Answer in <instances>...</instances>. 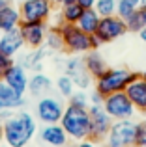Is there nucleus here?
Returning <instances> with one entry per match:
<instances>
[{"mask_svg": "<svg viewBox=\"0 0 146 147\" xmlns=\"http://www.w3.org/2000/svg\"><path fill=\"white\" fill-rule=\"evenodd\" d=\"M4 144L10 147H28L38 134L36 115L26 110H17L2 121Z\"/></svg>", "mask_w": 146, "mask_h": 147, "instance_id": "nucleus-1", "label": "nucleus"}, {"mask_svg": "<svg viewBox=\"0 0 146 147\" xmlns=\"http://www.w3.org/2000/svg\"><path fill=\"white\" fill-rule=\"evenodd\" d=\"M58 30H60V34H62L64 52H68V54L84 56V54L90 52V50H98V47L101 45L96 36L83 32L77 24H71V22H60Z\"/></svg>", "mask_w": 146, "mask_h": 147, "instance_id": "nucleus-2", "label": "nucleus"}, {"mask_svg": "<svg viewBox=\"0 0 146 147\" xmlns=\"http://www.w3.org/2000/svg\"><path fill=\"white\" fill-rule=\"evenodd\" d=\"M60 125L68 132L71 142L86 140V138H90V129H92L90 112H88V108H79L68 104L62 119H60Z\"/></svg>", "mask_w": 146, "mask_h": 147, "instance_id": "nucleus-3", "label": "nucleus"}, {"mask_svg": "<svg viewBox=\"0 0 146 147\" xmlns=\"http://www.w3.org/2000/svg\"><path fill=\"white\" fill-rule=\"evenodd\" d=\"M139 76V73L126 67H107L103 75H99L94 80V90L99 91L103 97L116 91H126V88Z\"/></svg>", "mask_w": 146, "mask_h": 147, "instance_id": "nucleus-4", "label": "nucleus"}, {"mask_svg": "<svg viewBox=\"0 0 146 147\" xmlns=\"http://www.w3.org/2000/svg\"><path fill=\"white\" fill-rule=\"evenodd\" d=\"M137 136V121L135 119H116L111 125L103 145L105 147H133Z\"/></svg>", "mask_w": 146, "mask_h": 147, "instance_id": "nucleus-5", "label": "nucleus"}, {"mask_svg": "<svg viewBox=\"0 0 146 147\" xmlns=\"http://www.w3.org/2000/svg\"><path fill=\"white\" fill-rule=\"evenodd\" d=\"M68 104L62 100L60 95H45V97H40L36 100V119L41 123V125H53V123H60L64 115V110H66Z\"/></svg>", "mask_w": 146, "mask_h": 147, "instance_id": "nucleus-6", "label": "nucleus"}, {"mask_svg": "<svg viewBox=\"0 0 146 147\" xmlns=\"http://www.w3.org/2000/svg\"><path fill=\"white\" fill-rule=\"evenodd\" d=\"M60 67H62V71L66 73L68 76L73 78L77 90H88V88L92 86V82H94L92 75L86 71L83 56H79V54H70L68 58H64V60L60 61Z\"/></svg>", "mask_w": 146, "mask_h": 147, "instance_id": "nucleus-7", "label": "nucleus"}, {"mask_svg": "<svg viewBox=\"0 0 146 147\" xmlns=\"http://www.w3.org/2000/svg\"><path fill=\"white\" fill-rule=\"evenodd\" d=\"M103 108L111 117L116 121V119H133V115L137 114L133 102L129 100L126 91H116V93H111L103 99Z\"/></svg>", "mask_w": 146, "mask_h": 147, "instance_id": "nucleus-8", "label": "nucleus"}, {"mask_svg": "<svg viewBox=\"0 0 146 147\" xmlns=\"http://www.w3.org/2000/svg\"><path fill=\"white\" fill-rule=\"evenodd\" d=\"M126 34H128V24H126L124 19H120L118 15H109V17H101L94 36L98 37V41L101 45H105L124 37Z\"/></svg>", "mask_w": 146, "mask_h": 147, "instance_id": "nucleus-9", "label": "nucleus"}, {"mask_svg": "<svg viewBox=\"0 0 146 147\" xmlns=\"http://www.w3.org/2000/svg\"><path fill=\"white\" fill-rule=\"evenodd\" d=\"M23 21H51L55 15V2L53 0H23L21 6Z\"/></svg>", "mask_w": 146, "mask_h": 147, "instance_id": "nucleus-10", "label": "nucleus"}, {"mask_svg": "<svg viewBox=\"0 0 146 147\" xmlns=\"http://www.w3.org/2000/svg\"><path fill=\"white\" fill-rule=\"evenodd\" d=\"M88 112H90V119H92L90 138L94 142H98V144H103V140H105L107 132L111 130V125H113L114 119L105 112L103 104H90Z\"/></svg>", "mask_w": 146, "mask_h": 147, "instance_id": "nucleus-11", "label": "nucleus"}, {"mask_svg": "<svg viewBox=\"0 0 146 147\" xmlns=\"http://www.w3.org/2000/svg\"><path fill=\"white\" fill-rule=\"evenodd\" d=\"M19 30H21V36L25 39L26 47L40 49L43 47L45 36L49 32V22L47 21H21Z\"/></svg>", "mask_w": 146, "mask_h": 147, "instance_id": "nucleus-12", "label": "nucleus"}, {"mask_svg": "<svg viewBox=\"0 0 146 147\" xmlns=\"http://www.w3.org/2000/svg\"><path fill=\"white\" fill-rule=\"evenodd\" d=\"M38 138H40L41 144L47 147H68L71 144L68 132L62 129L60 123L41 125V129H38Z\"/></svg>", "mask_w": 146, "mask_h": 147, "instance_id": "nucleus-13", "label": "nucleus"}, {"mask_svg": "<svg viewBox=\"0 0 146 147\" xmlns=\"http://www.w3.org/2000/svg\"><path fill=\"white\" fill-rule=\"evenodd\" d=\"M25 47L26 45H25V39H23V36H21L19 26L2 32V36H0V52L2 54L11 56V58H17L19 54L23 52Z\"/></svg>", "mask_w": 146, "mask_h": 147, "instance_id": "nucleus-14", "label": "nucleus"}, {"mask_svg": "<svg viewBox=\"0 0 146 147\" xmlns=\"http://www.w3.org/2000/svg\"><path fill=\"white\" fill-rule=\"evenodd\" d=\"M28 78H30L28 71H26L25 67H21V65L15 61V63L2 75V78H0V80L6 82L10 88H13L15 91H19V93L25 95L26 91H28Z\"/></svg>", "mask_w": 146, "mask_h": 147, "instance_id": "nucleus-15", "label": "nucleus"}, {"mask_svg": "<svg viewBox=\"0 0 146 147\" xmlns=\"http://www.w3.org/2000/svg\"><path fill=\"white\" fill-rule=\"evenodd\" d=\"M53 91H55V82H53V78L49 75H45V73L38 71L28 78V91H26V93L32 95V97L40 99V97H45V95L53 93Z\"/></svg>", "mask_w": 146, "mask_h": 147, "instance_id": "nucleus-16", "label": "nucleus"}, {"mask_svg": "<svg viewBox=\"0 0 146 147\" xmlns=\"http://www.w3.org/2000/svg\"><path fill=\"white\" fill-rule=\"evenodd\" d=\"M45 56H49V52L43 47H40V49H28L26 52H21V54H19L17 63L21 65V67H25L26 71L38 73V71H41V69H43Z\"/></svg>", "mask_w": 146, "mask_h": 147, "instance_id": "nucleus-17", "label": "nucleus"}, {"mask_svg": "<svg viewBox=\"0 0 146 147\" xmlns=\"http://www.w3.org/2000/svg\"><path fill=\"white\" fill-rule=\"evenodd\" d=\"M126 93H128L129 100L133 102L137 112L146 115V82L141 78V73L128 88H126Z\"/></svg>", "mask_w": 146, "mask_h": 147, "instance_id": "nucleus-18", "label": "nucleus"}, {"mask_svg": "<svg viewBox=\"0 0 146 147\" xmlns=\"http://www.w3.org/2000/svg\"><path fill=\"white\" fill-rule=\"evenodd\" d=\"M0 100H2L4 108L10 112H17V110H23L26 104V99L23 93L15 91L13 88H10L6 82L0 80Z\"/></svg>", "mask_w": 146, "mask_h": 147, "instance_id": "nucleus-19", "label": "nucleus"}, {"mask_svg": "<svg viewBox=\"0 0 146 147\" xmlns=\"http://www.w3.org/2000/svg\"><path fill=\"white\" fill-rule=\"evenodd\" d=\"M23 21V15L19 6H13L11 2H8L6 6L0 7V32H6V30L17 28Z\"/></svg>", "mask_w": 146, "mask_h": 147, "instance_id": "nucleus-20", "label": "nucleus"}, {"mask_svg": "<svg viewBox=\"0 0 146 147\" xmlns=\"http://www.w3.org/2000/svg\"><path fill=\"white\" fill-rule=\"evenodd\" d=\"M83 60H84V65H86V71L92 75V78H98L99 75H103V73L107 71V61H105V58L101 56V54L98 52V50H90V52H86L83 56Z\"/></svg>", "mask_w": 146, "mask_h": 147, "instance_id": "nucleus-21", "label": "nucleus"}, {"mask_svg": "<svg viewBox=\"0 0 146 147\" xmlns=\"http://www.w3.org/2000/svg\"><path fill=\"white\" fill-rule=\"evenodd\" d=\"M99 21H101V15H99L94 7H84L81 19L77 21V26H79L83 32L92 34V36H94L96 30H98V26H99Z\"/></svg>", "mask_w": 146, "mask_h": 147, "instance_id": "nucleus-22", "label": "nucleus"}, {"mask_svg": "<svg viewBox=\"0 0 146 147\" xmlns=\"http://www.w3.org/2000/svg\"><path fill=\"white\" fill-rule=\"evenodd\" d=\"M43 49L47 50L49 54H58L64 52V41H62V34H60L58 26H49V32L45 36L43 41Z\"/></svg>", "mask_w": 146, "mask_h": 147, "instance_id": "nucleus-23", "label": "nucleus"}, {"mask_svg": "<svg viewBox=\"0 0 146 147\" xmlns=\"http://www.w3.org/2000/svg\"><path fill=\"white\" fill-rule=\"evenodd\" d=\"M84 7L81 6L79 2H70V4H64L60 6V11H58V17H60V22H71V24H77V21L81 19Z\"/></svg>", "mask_w": 146, "mask_h": 147, "instance_id": "nucleus-24", "label": "nucleus"}, {"mask_svg": "<svg viewBox=\"0 0 146 147\" xmlns=\"http://www.w3.org/2000/svg\"><path fill=\"white\" fill-rule=\"evenodd\" d=\"M75 90H77V86H75V82H73V78L68 76L66 73H62V75L55 80V91L62 99H70Z\"/></svg>", "mask_w": 146, "mask_h": 147, "instance_id": "nucleus-25", "label": "nucleus"}, {"mask_svg": "<svg viewBox=\"0 0 146 147\" xmlns=\"http://www.w3.org/2000/svg\"><path fill=\"white\" fill-rule=\"evenodd\" d=\"M126 24H128V32L139 34L143 28H146V9L144 7H137V9L126 19Z\"/></svg>", "mask_w": 146, "mask_h": 147, "instance_id": "nucleus-26", "label": "nucleus"}, {"mask_svg": "<svg viewBox=\"0 0 146 147\" xmlns=\"http://www.w3.org/2000/svg\"><path fill=\"white\" fill-rule=\"evenodd\" d=\"M116 6H118V0H96L94 9L101 17H109V15H116Z\"/></svg>", "mask_w": 146, "mask_h": 147, "instance_id": "nucleus-27", "label": "nucleus"}, {"mask_svg": "<svg viewBox=\"0 0 146 147\" xmlns=\"http://www.w3.org/2000/svg\"><path fill=\"white\" fill-rule=\"evenodd\" d=\"M68 104L71 106H79V108H88L90 106V95L86 90H75L73 95L68 99Z\"/></svg>", "mask_w": 146, "mask_h": 147, "instance_id": "nucleus-28", "label": "nucleus"}, {"mask_svg": "<svg viewBox=\"0 0 146 147\" xmlns=\"http://www.w3.org/2000/svg\"><path fill=\"white\" fill-rule=\"evenodd\" d=\"M135 145L146 147V117L137 121V136H135Z\"/></svg>", "mask_w": 146, "mask_h": 147, "instance_id": "nucleus-29", "label": "nucleus"}, {"mask_svg": "<svg viewBox=\"0 0 146 147\" xmlns=\"http://www.w3.org/2000/svg\"><path fill=\"white\" fill-rule=\"evenodd\" d=\"M13 63H15V58L6 56V54L0 52V78H2V75H4V73H6V71H8V69H10Z\"/></svg>", "mask_w": 146, "mask_h": 147, "instance_id": "nucleus-30", "label": "nucleus"}, {"mask_svg": "<svg viewBox=\"0 0 146 147\" xmlns=\"http://www.w3.org/2000/svg\"><path fill=\"white\" fill-rule=\"evenodd\" d=\"M68 147H99L98 142H94L92 138H86V140H79V142H71Z\"/></svg>", "mask_w": 146, "mask_h": 147, "instance_id": "nucleus-31", "label": "nucleus"}, {"mask_svg": "<svg viewBox=\"0 0 146 147\" xmlns=\"http://www.w3.org/2000/svg\"><path fill=\"white\" fill-rule=\"evenodd\" d=\"M88 95H90V104H103V99H105V97H103V95L99 93V91L92 90Z\"/></svg>", "mask_w": 146, "mask_h": 147, "instance_id": "nucleus-32", "label": "nucleus"}, {"mask_svg": "<svg viewBox=\"0 0 146 147\" xmlns=\"http://www.w3.org/2000/svg\"><path fill=\"white\" fill-rule=\"evenodd\" d=\"M77 2H79V4H81L83 7H94L96 0H77Z\"/></svg>", "mask_w": 146, "mask_h": 147, "instance_id": "nucleus-33", "label": "nucleus"}, {"mask_svg": "<svg viewBox=\"0 0 146 147\" xmlns=\"http://www.w3.org/2000/svg\"><path fill=\"white\" fill-rule=\"evenodd\" d=\"M55 6H64V4H70V2H77V0H53Z\"/></svg>", "mask_w": 146, "mask_h": 147, "instance_id": "nucleus-34", "label": "nucleus"}, {"mask_svg": "<svg viewBox=\"0 0 146 147\" xmlns=\"http://www.w3.org/2000/svg\"><path fill=\"white\" fill-rule=\"evenodd\" d=\"M139 37H141V41L144 43V47H146V28H143V30L139 32Z\"/></svg>", "mask_w": 146, "mask_h": 147, "instance_id": "nucleus-35", "label": "nucleus"}, {"mask_svg": "<svg viewBox=\"0 0 146 147\" xmlns=\"http://www.w3.org/2000/svg\"><path fill=\"white\" fill-rule=\"evenodd\" d=\"M4 144V132H2V121H0V145Z\"/></svg>", "mask_w": 146, "mask_h": 147, "instance_id": "nucleus-36", "label": "nucleus"}, {"mask_svg": "<svg viewBox=\"0 0 146 147\" xmlns=\"http://www.w3.org/2000/svg\"><path fill=\"white\" fill-rule=\"evenodd\" d=\"M128 2H129V4H131V6H135V7H139V2H141V0H128Z\"/></svg>", "mask_w": 146, "mask_h": 147, "instance_id": "nucleus-37", "label": "nucleus"}, {"mask_svg": "<svg viewBox=\"0 0 146 147\" xmlns=\"http://www.w3.org/2000/svg\"><path fill=\"white\" fill-rule=\"evenodd\" d=\"M139 7H144V9H146V0H141V2H139Z\"/></svg>", "mask_w": 146, "mask_h": 147, "instance_id": "nucleus-38", "label": "nucleus"}, {"mask_svg": "<svg viewBox=\"0 0 146 147\" xmlns=\"http://www.w3.org/2000/svg\"><path fill=\"white\" fill-rule=\"evenodd\" d=\"M141 78H143V80H144V82H146V69H144V71H143V73H141Z\"/></svg>", "mask_w": 146, "mask_h": 147, "instance_id": "nucleus-39", "label": "nucleus"}, {"mask_svg": "<svg viewBox=\"0 0 146 147\" xmlns=\"http://www.w3.org/2000/svg\"><path fill=\"white\" fill-rule=\"evenodd\" d=\"M8 2H10V0H0V7H2V6H6Z\"/></svg>", "mask_w": 146, "mask_h": 147, "instance_id": "nucleus-40", "label": "nucleus"}, {"mask_svg": "<svg viewBox=\"0 0 146 147\" xmlns=\"http://www.w3.org/2000/svg\"><path fill=\"white\" fill-rule=\"evenodd\" d=\"M6 108H4V104H2V100H0V112H4Z\"/></svg>", "mask_w": 146, "mask_h": 147, "instance_id": "nucleus-41", "label": "nucleus"}, {"mask_svg": "<svg viewBox=\"0 0 146 147\" xmlns=\"http://www.w3.org/2000/svg\"><path fill=\"white\" fill-rule=\"evenodd\" d=\"M0 147H10V145H6V144H2V145H0ZM30 147V145H28Z\"/></svg>", "mask_w": 146, "mask_h": 147, "instance_id": "nucleus-42", "label": "nucleus"}, {"mask_svg": "<svg viewBox=\"0 0 146 147\" xmlns=\"http://www.w3.org/2000/svg\"><path fill=\"white\" fill-rule=\"evenodd\" d=\"M133 147H139V145H133Z\"/></svg>", "mask_w": 146, "mask_h": 147, "instance_id": "nucleus-43", "label": "nucleus"}, {"mask_svg": "<svg viewBox=\"0 0 146 147\" xmlns=\"http://www.w3.org/2000/svg\"><path fill=\"white\" fill-rule=\"evenodd\" d=\"M0 36H2V32H0Z\"/></svg>", "mask_w": 146, "mask_h": 147, "instance_id": "nucleus-44", "label": "nucleus"}]
</instances>
